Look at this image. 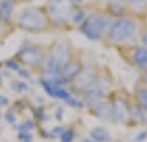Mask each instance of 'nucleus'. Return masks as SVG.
<instances>
[{"label": "nucleus", "mask_w": 147, "mask_h": 142, "mask_svg": "<svg viewBox=\"0 0 147 142\" xmlns=\"http://www.w3.org/2000/svg\"><path fill=\"white\" fill-rule=\"evenodd\" d=\"M3 119H5V122H7V124H10V126L17 124V112L13 111V108H10V109H7V111H5Z\"/></svg>", "instance_id": "23"}, {"label": "nucleus", "mask_w": 147, "mask_h": 142, "mask_svg": "<svg viewBox=\"0 0 147 142\" xmlns=\"http://www.w3.org/2000/svg\"><path fill=\"white\" fill-rule=\"evenodd\" d=\"M137 99H139L140 108L147 109V89H139L137 91Z\"/></svg>", "instance_id": "25"}, {"label": "nucleus", "mask_w": 147, "mask_h": 142, "mask_svg": "<svg viewBox=\"0 0 147 142\" xmlns=\"http://www.w3.org/2000/svg\"><path fill=\"white\" fill-rule=\"evenodd\" d=\"M17 75L20 76V79L27 81L28 84H30V83H33V78H32V69H30V68H23V66H22L20 69L17 71Z\"/></svg>", "instance_id": "21"}, {"label": "nucleus", "mask_w": 147, "mask_h": 142, "mask_svg": "<svg viewBox=\"0 0 147 142\" xmlns=\"http://www.w3.org/2000/svg\"><path fill=\"white\" fill-rule=\"evenodd\" d=\"M136 33H137V22L129 17H117L116 20L111 22L106 36L114 43H122L132 40Z\"/></svg>", "instance_id": "5"}, {"label": "nucleus", "mask_w": 147, "mask_h": 142, "mask_svg": "<svg viewBox=\"0 0 147 142\" xmlns=\"http://www.w3.org/2000/svg\"><path fill=\"white\" fill-rule=\"evenodd\" d=\"M91 141L93 142H111V134L104 127H94L91 131Z\"/></svg>", "instance_id": "12"}, {"label": "nucleus", "mask_w": 147, "mask_h": 142, "mask_svg": "<svg viewBox=\"0 0 147 142\" xmlns=\"http://www.w3.org/2000/svg\"><path fill=\"white\" fill-rule=\"evenodd\" d=\"M17 3H18L17 0H0V23H5V25L12 23Z\"/></svg>", "instance_id": "9"}, {"label": "nucleus", "mask_w": 147, "mask_h": 142, "mask_svg": "<svg viewBox=\"0 0 147 142\" xmlns=\"http://www.w3.org/2000/svg\"><path fill=\"white\" fill-rule=\"evenodd\" d=\"M8 104H10V99L5 94H0V108H7Z\"/></svg>", "instance_id": "28"}, {"label": "nucleus", "mask_w": 147, "mask_h": 142, "mask_svg": "<svg viewBox=\"0 0 147 142\" xmlns=\"http://www.w3.org/2000/svg\"><path fill=\"white\" fill-rule=\"evenodd\" d=\"M74 137H76V132L73 129H65L60 134V142H73Z\"/></svg>", "instance_id": "22"}, {"label": "nucleus", "mask_w": 147, "mask_h": 142, "mask_svg": "<svg viewBox=\"0 0 147 142\" xmlns=\"http://www.w3.org/2000/svg\"><path fill=\"white\" fill-rule=\"evenodd\" d=\"M17 2H18V3H20V2H30V0H17Z\"/></svg>", "instance_id": "35"}, {"label": "nucleus", "mask_w": 147, "mask_h": 142, "mask_svg": "<svg viewBox=\"0 0 147 142\" xmlns=\"http://www.w3.org/2000/svg\"><path fill=\"white\" fill-rule=\"evenodd\" d=\"M48 60L55 63L56 66L63 68L68 61L73 58V45L69 43V40H60L53 43L50 50H48Z\"/></svg>", "instance_id": "6"}, {"label": "nucleus", "mask_w": 147, "mask_h": 142, "mask_svg": "<svg viewBox=\"0 0 147 142\" xmlns=\"http://www.w3.org/2000/svg\"><path fill=\"white\" fill-rule=\"evenodd\" d=\"M55 116H56V119H58V121H61V117H63V108H58V109H56Z\"/></svg>", "instance_id": "30"}, {"label": "nucleus", "mask_w": 147, "mask_h": 142, "mask_svg": "<svg viewBox=\"0 0 147 142\" xmlns=\"http://www.w3.org/2000/svg\"><path fill=\"white\" fill-rule=\"evenodd\" d=\"M91 112H94L98 117H102V119H111V102L107 99H102L101 102L91 108Z\"/></svg>", "instance_id": "11"}, {"label": "nucleus", "mask_w": 147, "mask_h": 142, "mask_svg": "<svg viewBox=\"0 0 147 142\" xmlns=\"http://www.w3.org/2000/svg\"><path fill=\"white\" fill-rule=\"evenodd\" d=\"M134 61L142 69H147V48H137L134 51Z\"/></svg>", "instance_id": "13"}, {"label": "nucleus", "mask_w": 147, "mask_h": 142, "mask_svg": "<svg viewBox=\"0 0 147 142\" xmlns=\"http://www.w3.org/2000/svg\"><path fill=\"white\" fill-rule=\"evenodd\" d=\"M137 116H139L140 119H142V121H144V122L147 124V109L140 108V109H139V114H137Z\"/></svg>", "instance_id": "29"}, {"label": "nucleus", "mask_w": 147, "mask_h": 142, "mask_svg": "<svg viewBox=\"0 0 147 142\" xmlns=\"http://www.w3.org/2000/svg\"><path fill=\"white\" fill-rule=\"evenodd\" d=\"M33 112H35V119H33V121L47 122L48 119H50V116L47 114V109L43 108V106H36V108L33 109Z\"/></svg>", "instance_id": "18"}, {"label": "nucleus", "mask_w": 147, "mask_h": 142, "mask_svg": "<svg viewBox=\"0 0 147 142\" xmlns=\"http://www.w3.org/2000/svg\"><path fill=\"white\" fill-rule=\"evenodd\" d=\"M10 33H12V28H10V25L0 23V46L3 45V40H5Z\"/></svg>", "instance_id": "24"}, {"label": "nucleus", "mask_w": 147, "mask_h": 142, "mask_svg": "<svg viewBox=\"0 0 147 142\" xmlns=\"http://www.w3.org/2000/svg\"><path fill=\"white\" fill-rule=\"evenodd\" d=\"M86 17H88V13L83 10V8L74 7L73 15H71V23H74V25H81V23L84 22V18H86Z\"/></svg>", "instance_id": "16"}, {"label": "nucleus", "mask_w": 147, "mask_h": 142, "mask_svg": "<svg viewBox=\"0 0 147 142\" xmlns=\"http://www.w3.org/2000/svg\"><path fill=\"white\" fill-rule=\"evenodd\" d=\"M81 68H83V65H81L80 60H76V58H71V60L68 61L65 66L61 68V75H63V79L65 81H68V84H71V81H73L74 78L78 76V73L81 71Z\"/></svg>", "instance_id": "8"}, {"label": "nucleus", "mask_w": 147, "mask_h": 142, "mask_svg": "<svg viewBox=\"0 0 147 142\" xmlns=\"http://www.w3.org/2000/svg\"><path fill=\"white\" fill-rule=\"evenodd\" d=\"M3 68L8 69V71H15V73H17V71L22 68V63L17 60L15 56H10V58H7V60L3 61Z\"/></svg>", "instance_id": "17"}, {"label": "nucleus", "mask_w": 147, "mask_h": 142, "mask_svg": "<svg viewBox=\"0 0 147 142\" xmlns=\"http://www.w3.org/2000/svg\"><path fill=\"white\" fill-rule=\"evenodd\" d=\"M111 17L104 13H91L88 15L84 22L80 25V32L86 38L93 41H99L106 36L109 25H111Z\"/></svg>", "instance_id": "3"}, {"label": "nucleus", "mask_w": 147, "mask_h": 142, "mask_svg": "<svg viewBox=\"0 0 147 142\" xmlns=\"http://www.w3.org/2000/svg\"><path fill=\"white\" fill-rule=\"evenodd\" d=\"M142 43L146 45V48H147V30L144 32V35H142Z\"/></svg>", "instance_id": "33"}, {"label": "nucleus", "mask_w": 147, "mask_h": 142, "mask_svg": "<svg viewBox=\"0 0 147 142\" xmlns=\"http://www.w3.org/2000/svg\"><path fill=\"white\" fill-rule=\"evenodd\" d=\"M98 71H96V68L93 66H83L81 68V71L78 73V76L74 78L71 84L74 86V89H78V91H86L88 88H91L96 79H98Z\"/></svg>", "instance_id": "7"}, {"label": "nucleus", "mask_w": 147, "mask_h": 142, "mask_svg": "<svg viewBox=\"0 0 147 142\" xmlns=\"http://www.w3.org/2000/svg\"><path fill=\"white\" fill-rule=\"evenodd\" d=\"M0 117H2V108H0Z\"/></svg>", "instance_id": "37"}, {"label": "nucleus", "mask_w": 147, "mask_h": 142, "mask_svg": "<svg viewBox=\"0 0 147 142\" xmlns=\"http://www.w3.org/2000/svg\"><path fill=\"white\" fill-rule=\"evenodd\" d=\"M65 131V127L63 126H56V127H53L51 131H50V135H51V139H56V137H60V134Z\"/></svg>", "instance_id": "27"}, {"label": "nucleus", "mask_w": 147, "mask_h": 142, "mask_svg": "<svg viewBox=\"0 0 147 142\" xmlns=\"http://www.w3.org/2000/svg\"><path fill=\"white\" fill-rule=\"evenodd\" d=\"M83 142H93V141H91V139H84Z\"/></svg>", "instance_id": "34"}, {"label": "nucleus", "mask_w": 147, "mask_h": 142, "mask_svg": "<svg viewBox=\"0 0 147 142\" xmlns=\"http://www.w3.org/2000/svg\"><path fill=\"white\" fill-rule=\"evenodd\" d=\"M65 102H66L69 108H73V109H83L84 108V102L81 101V99H78V98H74L73 94L68 96L66 99H65Z\"/></svg>", "instance_id": "19"}, {"label": "nucleus", "mask_w": 147, "mask_h": 142, "mask_svg": "<svg viewBox=\"0 0 147 142\" xmlns=\"http://www.w3.org/2000/svg\"><path fill=\"white\" fill-rule=\"evenodd\" d=\"M51 27L48 20V15L45 12V7L28 5L18 13L17 18V28L27 33H45Z\"/></svg>", "instance_id": "1"}, {"label": "nucleus", "mask_w": 147, "mask_h": 142, "mask_svg": "<svg viewBox=\"0 0 147 142\" xmlns=\"http://www.w3.org/2000/svg\"><path fill=\"white\" fill-rule=\"evenodd\" d=\"M69 3H71V5H74V7H78V5H81V3H83V0H69Z\"/></svg>", "instance_id": "32"}, {"label": "nucleus", "mask_w": 147, "mask_h": 142, "mask_svg": "<svg viewBox=\"0 0 147 142\" xmlns=\"http://www.w3.org/2000/svg\"><path fill=\"white\" fill-rule=\"evenodd\" d=\"M10 88L13 89L15 93H18V94H27L28 91H30V86H28L27 81H23V79H12L10 83Z\"/></svg>", "instance_id": "14"}, {"label": "nucleus", "mask_w": 147, "mask_h": 142, "mask_svg": "<svg viewBox=\"0 0 147 142\" xmlns=\"http://www.w3.org/2000/svg\"><path fill=\"white\" fill-rule=\"evenodd\" d=\"M127 102L124 99H116L111 102V119L117 122H124L127 119Z\"/></svg>", "instance_id": "10"}, {"label": "nucleus", "mask_w": 147, "mask_h": 142, "mask_svg": "<svg viewBox=\"0 0 147 142\" xmlns=\"http://www.w3.org/2000/svg\"><path fill=\"white\" fill-rule=\"evenodd\" d=\"M17 139L20 142H33V134L32 132H18Z\"/></svg>", "instance_id": "26"}, {"label": "nucleus", "mask_w": 147, "mask_h": 142, "mask_svg": "<svg viewBox=\"0 0 147 142\" xmlns=\"http://www.w3.org/2000/svg\"><path fill=\"white\" fill-rule=\"evenodd\" d=\"M47 56H48L47 46L32 43L28 40H25L22 43L17 55H15V58L22 63V66H27L30 69H41Z\"/></svg>", "instance_id": "2"}, {"label": "nucleus", "mask_w": 147, "mask_h": 142, "mask_svg": "<svg viewBox=\"0 0 147 142\" xmlns=\"http://www.w3.org/2000/svg\"><path fill=\"white\" fill-rule=\"evenodd\" d=\"M12 127L17 129L18 132H33V129L36 127V122H35L33 119H25V121H22L20 124H13Z\"/></svg>", "instance_id": "15"}, {"label": "nucleus", "mask_w": 147, "mask_h": 142, "mask_svg": "<svg viewBox=\"0 0 147 142\" xmlns=\"http://www.w3.org/2000/svg\"><path fill=\"white\" fill-rule=\"evenodd\" d=\"M147 137V132H140L139 135H137V137H136V139H137V142H140V141H144V139H146Z\"/></svg>", "instance_id": "31"}, {"label": "nucleus", "mask_w": 147, "mask_h": 142, "mask_svg": "<svg viewBox=\"0 0 147 142\" xmlns=\"http://www.w3.org/2000/svg\"><path fill=\"white\" fill-rule=\"evenodd\" d=\"M127 3L136 12H144V10H147V0H127Z\"/></svg>", "instance_id": "20"}, {"label": "nucleus", "mask_w": 147, "mask_h": 142, "mask_svg": "<svg viewBox=\"0 0 147 142\" xmlns=\"http://www.w3.org/2000/svg\"><path fill=\"white\" fill-rule=\"evenodd\" d=\"M0 84H2V73H0Z\"/></svg>", "instance_id": "36"}, {"label": "nucleus", "mask_w": 147, "mask_h": 142, "mask_svg": "<svg viewBox=\"0 0 147 142\" xmlns=\"http://www.w3.org/2000/svg\"><path fill=\"white\" fill-rule=\"evenodd\" d=\"M73 10L74 5L69 3V0H48V3L45 5V12L51 27H66L71 22Z\"/></svg>", "instance_id": "4"}]
</instances>
